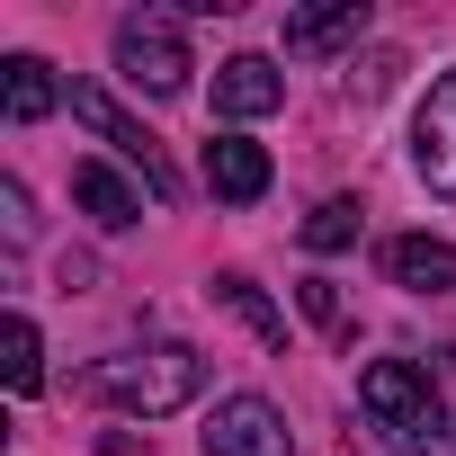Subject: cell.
Instances as JSON below:
<instances>
[{"instance_id": "6da1fadb", "label": "cell", "mask_w": 456, "mask_h": 456, "mask_svg": "<svg viewBox=\"0 0 456 456\" xmlns=\"http://www.w3.org/2000/svg\"><path fill=\"white\" fill-rule=\"evenodd\" d=\"M81 394L108 403V411H134V420H161L179 403L206 394V358L188 340H143V349H117V358H90L81 367Z\"/></svg>"}, {"instance_id": "7a4b0ae2", "label": "cell", "mask_w": 456, "mask_h": 456, "mask_svg": "<svg viewBox=\"0 0 456 456\" xmlns=\"http://www.w3.org/2000/svg\"><path fill=\"white\" fill-rule=\"evenodd\" d=\"M358 403H367V420H376L403 456H429V447H438V394H429V367L376 358V367L358 376Z\"/></svg>"}, {"instance_id": "3957f363", "label": "cell", "mask_w": 456, "mask_h": 456, "mask_svg": "<svg viewBox=\"0 0 456 456\" xmlns=\"http://www.w3.org/2000/svg\"><path fill=\"white\" fill-rule=\"evenodd\" d=\"M72 117H81L99 143H117L134 170H143V197H152V206H179V170H170V152H161V134H152L143 117H126V108H117L99 81H72Z\"/></svg>"}, {"instance_id": "277c9868", "label": "cell", "mask_w": 456, "mask_h": 456, "mask_svg": "<svg viewBox=\"0 0 456 456\" xmlns=\"http://www.w3.org/2000/svg\"><path fill=\"white\" fill-rule=\"evenodd\" d=\"M117 72H126L134 90H152V99H179L188 72H197L179 19H170V10H134V19H117Z\"/></svg>"}, {"instance_id": "5b68a950", "label": "cell", "mask_w": 456, "mask_h": 456, "mask_svg": "<svg viewBox=\"0 0 456 456\" xmlns=\"http://www.w3.org/2000/svg\"><path fill=\"white\" fill-rule=\"evenodd\" d=\"M206 456H296L287 447V420H278V403L269 394H224L215 411H206Z\"/></svg>"}, {"instance_id": "8992f818", "label": "cell", "mask_w": 456, "mask_h": 456, "mask_svg": "<svg viewBox=\"0 0 456 456\" xmlns=\"http://www.w3.org/2000/svg\"><path fill=\"white\" fill-rule=\"evenodd\" d=\"M411 170L429 179V197L456 206V72H438L420 117H411Z\"/></svg>"}, {"instance_id": "52a82bcc", "label": "cell", "mask_w": 456, "mask_h": 456, "mask_svg": "<svg viewBox=\"0 0 456 456\" xmlns=\"http://www.w3.org/2000/svg\"><path fill=\"white\" fill-rule=\"evenodd\" d=\"M287 99V72L269 63V54H233V63H215V117L224 126H251V117H269Z\"/></svg>"}, {"instance_id": "ba28073f", "label": "cell", "mask_w": 456, "mask_h": 456, "mask_svg": "<svg viewBox=\"0 0 456 456\" xmlns=\"http://www.w3.org/2000/svg\"><path fill=\"white\" fill-rule=\"evenodd\" d=\"M385 278H394L403 296H447V287H456V242L403 233V242H385Z\"/></svg>"}, {"instance_id": "9c48e42d", "label": "cell", "mask_w": 456, "mask_h": 456, "mask_svg": "<svg viewBox=\"0 0 456 456\" xmlns=\"http://www.w3.org/2000/svg\"><path fill=\"white\" fill-rule=\"evenodd\" d=\"M206 188H215L224 206L269 197V152H260L251 134H215V143H206Z\"/></svg>"}, {"instance_id": "30bf717a", "label": "cell", "mask_w": 456, "mask_h": 456, "mask_svg": "<svg viewBox=\"0 0 456 456\" xmlns=\"http://www.w3.org/2000/svg\"><path fill=\"white\" fill-rule=\"evenodd\" d=\"M54 108H63V81H54L45 54H10V63H0V117H10V126H37Z\"/></svg>"}, {"instance_id": "8fae6325", "label": "cell", "mask_w": 456, "mask_h": 456, "mask_svg": "<svg viewBox=\"0 0 456 456\" xmlns=\"http://www.w3.org/2000/svg\"><path fill=\"white\" fill-rule=\"evenodd\" d=\"M367 37V0H331V10H296L287 19V54H340Z\"/></svg>"}, {"instance_id": "7c38bea8", "label": "cell", "mask_w": 456, "mask_h": 456, "mask_svg": "<svg viewBox=\"0 0 456 456\" xmlns=\"http://www.w3.org/2000/svg\"><path fill=\"white\" fill-rule=\"evenodd\" d=\"M72 197L90 206V224H108V233H126V224H143V188H126L108 161H81L72 170Z\"/></svg>"}, {"instance_id": "4fadbf2b", "label": "cell", "mask_w": 456, "mask_h": 456, "mask_svg": "<svg viewBox=\"0 0 456 456\" xmlns=\"http://www.w3.org/2000/svg\"><path fill=\"white\" fill-rule=\"evenodd\" d=\"M0 376H10V394H37L45 385V349H37V322L28 314L0 322Z\"/></svg>"}, {"instance_id": "5bb4252c", "label": "cell", "mask_w": 456, "mask_h": 456, "mask_svg": "<svg viewBox=\"0 0 456 456\" xmlns=\"http://www.w3.org/2000/svg\"><path fill=\"white\" fill-rule=\"evenodd\" d=\"M215 296L233 305V314H242V322H251V331H260L269 349H287V314H278V305H269V296H260V287H251L242 269H224V278H215Z\"/></svg>"}, {"instance_id": "9a60e30c", "label": "cell", "mask_w": 456, "mask_h": 456, "mask_svg": "<svg viewBox=\"0 0 456 456\" xmlns=\"http://www.w3.org/2000/svg\"><path fill=\"white\" fill-rule=\"evenodd\" d=\"M358 242V197H322L305 215V251H349Z\"/></svg>"}, {"instance_id": "2e32d148", "label": "cell", "mask_w": 456, "mask_h": 456, "mask_svg": "<svg viewBox=\"0 0 456 456\" xmlns=\"http://www.w3.org/2000/svg\"><path fill=\"white\" fill-rule=\"evenodd\" d=\"M394 72H403L394 54H367V63H349V99H385V90H394Z\"/></svg>"}, {"instance_id": "e0dca14e", "label": "cell", "mask_w": 456, "mask_h": 456, "mask_svg": "<svg viewBox=\"0 0 456 456\" xmlns=\"http://www.w3.org/2000/svg\"><path fill=\"white\" fill-rule=\"evenodd\" d=\"M305 314H314L322 331H349V314H340V296H331L322 278H305Z\"/></svg>"}, {"instance_id": "ac0fdd59", "label": "cell", "mask_w": 456, "mask_h": 456, "mask_svg": "<svg viewBox=\"0 0 456 456\" xmlns=\"http://www.w3.org/2000/svg\"><path fill=\"white\" fill-rule=\"evenodd\" d=\"M0 206H10V242H28V188H19V179H0Z\"/></svg>"}]
</instances>
